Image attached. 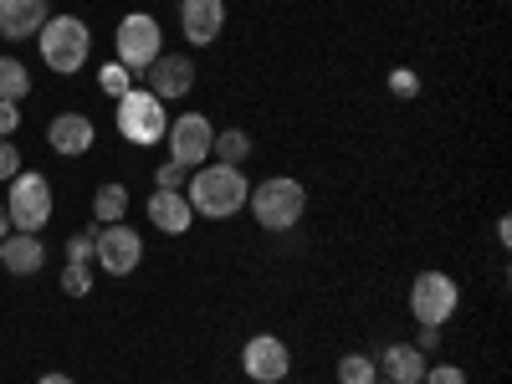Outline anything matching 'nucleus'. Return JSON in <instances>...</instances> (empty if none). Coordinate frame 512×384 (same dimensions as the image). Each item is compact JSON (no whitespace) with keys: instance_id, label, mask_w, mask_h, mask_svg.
<instances>
[{"instance_id":"cd10ccee","label":"nucleus","mask_w":512,"mask_h":384,"mask_svg":"<svg viewBox=\"0 0 512 384\" xmlns=\"http://www.w3.org/2000/svg\"><path fill=\"white\" fill-rule=\"evenodd\" d=\"M16 175H21V149H16L11 139H0V180L11 185Z\"/></svg>"},{"instance_id":"c85d7f7f","label":"nucleus","mask_w":512,"mask_h":384,"mask_svg":"<svg viewBox=\"0 0 512 384\" xmlns=\"http://www.w3.org/2000/svg\"><path fill=\"white\" fill-rule=\"evenodd\" d=\"M16 128H21V103H6V98H0V139H11Z\"/></svg>"},{"instance_id":"ddd939ff","label":"nucleus","mask_w":512,"mask_h":384,"mask_svg":"<svg viewBox=\"0 0 512 384\" xmlns=\"http://www.w3.org/2000/svg\"><path fill=\"white\" fill-rule=\"evenodd\" d=\"M180 31L190 47H210L226 31V0H180Z\"/></svg>"},{"instance_id":"2eb2a0df","label":"nucleus","mask_w":512,"mask_h":384,"mask_svg":"<svg viewBox=\"0 0 512 384\" xmlns=\"http://www.w3.org/2000/svg\"><path fill=\"white\" fill-rule=\"evenodd\" d=\"M374 364H379V379L384 384H420L425 369H431V354H420L415 344H390Z\"/></svg>"},{"instance_id":"7ed1b4c3","label":"nucleus","mask_w":512,"mask_h":384,"mask_svg":"<svg viewBox=\"0 0 512 384\" xmlns=\"http://www.w3.org/2000/svg\"><path fill=\"white\" fill-rule=\"evenodd\" d=\"M36 47H41V62H47L52 72L72 77L93 57V31H88L82 16H47V26L36 31Z\"/></svg>"},{"instance_id":"a878e982","label":"nucleus","mask_w":512,"mask_h":384,"mask_svg":"<svg viewBox=\"0 0 512 384\" xmlns=\"http://www.w3.org/2000/svg\"><path fill=\"white\" fill-rule=\"evenodd\" d=\"M390 93H395V98H415V93H420L415 67H395V72H390Z\"/></svg>"},{"instance_id":"bb28decb","label":"nucleus","mask_w":512,"mask_h":384,"mask_svg":"<svg viewBox=\"0 0 512 384\" xmlns=\"http://www.w3.org/2000/svg\"><path fill=\"white\" fill-rule=\"evenodd\" d=\"M420 384H466V369L461 364H431Z\"/></svg>"},{"instance_id":"f03ea898","label":"nucleus","mask_w":512,"mask_h":384,"mask_svg":"<svg viewBox=\"0 0 512 384\" xmlns=\"http://www.w3.org/2000/svg\"><path fill=\"white\" fill-rule=\"evenodd\" d=\"M246 210H251V221L262 226V231L282 236V231H292L297 221H303L308 190H303V180H292V175H272V180H262V185H251Z\"/></svg>"},{"instance_id":"dca6fc26","label":"nucleus","mask_w":512,"mask_h":384,"mask_svg":"<svg viewBox=\"0 0 512 384\" xmlns=\"http://www.w3.org/2000/svg\"><path fill=\"white\" fill-rule=\"evenodd\" d=\"M0 267H6L11 277H36L41 267H47V246H41V236L11 231L6 241H0Z\"/></svg>"},{"instance_id":"412c9836","label":"nucleus","mask_w":512,"mask_h":384,"mask_svg":"<svg viewBox=\"0 0 512 384\" xmlns=\"http://www.w3.org/2000/svg\"><path fill=\"white\" fill-rule=\"evenodd\" d=\"M379 379V364H374V354H344L338 359V384H374Z\"/></svg>"},{"instance_id":"4468645a","label":"nucleus","mask_w":512,"mask_h":384,"mask_svg":"<svg viewBox=\"0 0 512 384\" xmlns=\"http://www.w3.org/2000/svg\"><path fill=\"white\" fill-rule=\"evenodd\" d=\"M52 6L47 0H0V36L6 41H26L47 26Z\"/></svg>"},{"instance_id":"f8f14e48","label":"nucleus","mask_w":512,"mask_h":384,"mask_svg":"<svg viewBox=\"0 0 512 384\" xmlns=\"http://www.w3.org/2000/svg\"><path fill=\"white\" fill-rule=\"evenodd\" d=\"M47 144H52V154H62V159H82L93 144H98V123L88 118V113H57L52 123H47Z\"/></svg>"},{"instance_id":"20e7f679","label":"nucleus","mask_w":512,"mask_h":384,"mask_svg":"<svg viewBox=\"0 0 512 384\" xmlns=\"http://www.w3.org/2000/svg\"><path fill=\"white\" fill-rule=\"evenodd\" d=\"M113 123H118L123 144L154 149V144H164V134H169V108H164L149 88H128V93L113 103Z\"/></svg>"},{"instance_id":"6ab92c4d","label":"nucleus","mask_w":512,"mask_h":384,"mask_svg":"<svg viewBox=\"0 0 512 384\" xmlns=\"http://www.w3.org/2000/svg\"><path fill=\"white\" fill-rule=\"evenodd\" d=\"M31 93V72L16 62V57H0V98L6 103H21Z\"/></svg>"},{"instance_id":"aec40b11","label":"nucleus","mask_w":512,"mask_h":384,"mask_svg":"<svg viewBox=\"0 0 512 384\" xmlns=\"http://www.w3.org/2000/svg\"><path fill=\"white\" fill-rule=\"evenodd\" d=\"M123 210H128V190H123V185H103V190L93 195V216H98V226L123 221Z\"/></svg>"},{"instance_id":"473e14b6","label":"nucleus","mask_w":512,"mask_h":384,"mask_svg":"<svg viewBox=\"0 0 512 384\" xmlns=\"http://www.w3.org/2000/svg\"><path fill=\"white\" fill-rule=\"evenodd\" d=\"M374 384H384V379H374Z\"/></svg>"},{"instance_id":"393cba45","label":"nucleus","mask_w":512,"mask_h":384,"mask_svg":"<svg viewBox=\"0 0 512 384\" xmlns=\"http://www.w3.org/2000/svg\"><path fill=\"white\" fill-rule=\"evenodd\" d=\"M62 292H67V297H88V292H93V272H88V267H77V262H67V272H62Z\"/></svg>"},{"instance_id":"f257e3e1","label":"nucleus","mask_w":512,"mask_h":384,"mask_svg":"<svg viewBox=\"0 0 512 384\" xmlns=\"http://www.w3.org/2000/svg\"><path fill=\"white\" fill-rule=\"evenodd\" d=\"M246 195H251V180L241 175V164H221V159L190 169L185 180V200L205 221H231L236 210H246Z\"/></svg>"},{"instance_id":"1a4fd4ad","label":"nucleus","mask_w":512,"mask_h":384,"mask_svg":"<svg viewBox=\"0 0 512 384\" xmlns=\"http://www.w3.org/2000/svg\"><path fill=\"white\" fill-rule=\"evenodd\" d=\"M164 144H169V159H175V164L200 169V164H210V144H216V128H210L205 113H180V118H169Z\"/></svg>"},{"instance_id":"b1692460","label":"nucleus","mask_w":512,"mask_h":384,"mask_svg":"<svg viewBox=\"0 0 512 384\" xmlns=\"http://www.w3.org/2000/svg\"><path fill=\"white\" fill-rule=\"evenodd\" d=\"M185 180H190V169L175 164V159H164V164L154 169V190H185Z\"/></svg>"},{"instance_id":"4be33fe9","label":"nucleus","mask_w":512,"mask_h":384,"mask_svg":"<svg viewBox=\"0 0 512 384\" xmlns=\"http://www.w3.org/2000/svg\"><path fill=\"white\" fill-rule=\"evenodd\" d=\"M98 88H103V93H108V98L118 103V98H123L128 88H134V72H128L123 62H113V57H108V62L98 67Z\"/></svg>"},{"instance_id":"c756f323","label":"nucleus","mask_w":512,"mask_h":384,"mask_svg":"<svg viewBox=\"0 0 512 384\" xmlns=\"http://www.w3.org/2000/svg\"><path fill=\"white\" fill-rule=\"evenodd\" d=\"M436 344H441V328H420V354H436Z\"/></svg>"},{"instance_id":"7c9ffc66","label":"nucleus","mask_w":512,"mask_h":384,"mask_svg":"<svg viewBox=\"0 0 512 384\" xmlns=\"http://www.w3.org/2000/svg\"><path fill=\"white\" fill-rule=\"evenodd\" d=\"M36 384H77V379H72V374H57V369H52V374H41Z\"/></svg>"},{"instance_id":"0eeeda50","label":"nucleus","mask_w":512,"mask_h":384,"mask_svg":"<svg viewBox=\"0 0 512 384\" xmlns=\"http://www.w3.org/2000/svg\"><path fill=\"white\" fill-rule=\"evenodd\" d=\"M164 52V31H159V21L154 16H144V11H128L123 21H118V31H113V62H123L128 72H149L154 67V57Z\"/></svg>"},{"instance_id":"423d86ee","label":"nucleus","mask_w":512,"mask_h":384,"mask_svg":"<svg viewBox=\"0 0 512 384\" xmlns=\"http://www.w3.org/2000/svg\"><path fill=\"white\" fill-rule=\"evenodd\" d=\"M456 308H461V287H456L451 272H436L431 267V272H420L410 282V318L420 328H446L456 318Z\"/></svg>"},{"instance_id":"5701e85b","label":"nucleus","mask_w":512,"mask_h":384,"mask_svg":"<svg viewBox=\"0 0 512 384\" xmlns=\"http://www.w3.org/2000/svg\"><path fill=\"white\" fill-rule=\"evenodd\" d=\"M93 246H98V226H88V231H77V236H67V262H77V267H88V262H93Z\"/></svg>"},{"instance_id":"a211bd4d","label":"nucleus","mask_w":512,"mask_h":384,"mask_svg":"<svg viewBox=\"0 0 512 384\" xmlns=\"http://www.w3.org/2000/svg\"><path fill=\"white\" fill-rule=\"evenodd\" d=\"M210 159L246 164V159H251V134H246V128H226V134H216V144H210Z\"/></svg>"},{"instance_id":"f3484780","label":"nucleus","mask_w":512,"mask_h":384,"mask_svg":"<svg viewBox=\"0 0 512 384\" xmlns=\"http://www.w3.org/2000/svg\"><path fill=\"white\" fill-rule=\"evenodd\" d=\"M149 221H154V231H164V236H185V231L195 226V210H190L185 190H154V195H149Z\"/></svg>"},{"instance_id":"39448f33","label":"nucleus","mask_w":512,"mask_h":384,"mask_svg":"<svg viewBox=\"0 0 512 384\" xmlns=\"http://www.w3.org/2000/svg\"><path fill=\"white\" fill-rule=\"evenodd\" d=\"M6 216H11V231L41 236L52 221V180L36 175V169H21L11 180V195H6Z\"/></svg>"},{"instance_id":"9d476101","label":"nucleus","mask_w":512,"mask_h":384,"mask_svg":"<svg viewBox=\"0 0 512 384\" xmlns=\"http://www.w3.org/2000/svg\"><path fill=\"white\" fill-rule=\"evenodd\" d=\"M241 374L251 384H282L292 374V349L282 344L277 333H256V338H246V349H241Z\"/></svg>"},{"instance_id":"6e6552de","label":"nucleus","mask_w":512,"mask_h":384,"mask_svg":"<svg viewBox=\"0 0 512 384\" xmlns=\"http://www.w3.org/2000/svg\"><path fill=\"white\" fill-rule=\"evenodd\" d=\"M93 262H98L108 277H128V272H139V262H144V236H139L134 226H128V221L98 226Z\"/></svg>"},{"instance_id":"9b49d317","label":"nucleus","mask_w":512,"mask_h":384,"mask_svg":"<svg viewBox=\"0 0 512 384\" xmlns=\"http://www.w3.org/2000/svg\"><path fill=\"white\" fill-rule=\"evenodd\" d=\"M149 93L159 103H180L195 93V62L185 52H159L154 67H149Z\"/></svg>"},{"instance_id":"2f4dec72","label":"nucleus","mask_w":512,"mask_h":384,"mask_svg":"<svg viewBox=\"0 0 512 384\" xmlns=\"http://www.w3.org/2000/svg\"><path fill=\"white\" fill-rule=\"evenodd\" d=\"M11 236V216H6V200H0V241Z\"/></svg>"}]
</instances>
